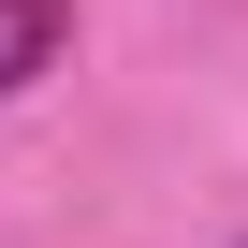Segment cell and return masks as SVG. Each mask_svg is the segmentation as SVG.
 <instances>
[{
    "mask_svg": "<svg viewBox=\"0 0 248 248\" xmlns=\"http://www.w3.org/2000/svg\"><path fill=\"white\" fill-rule=\"evenodd\" d=\"M59 44H73V0H0V88L59 73Z\"/></svg>",
    "mask_w": 248,
    "mask_h": 248,
    "instance_id": "6da1fadb",
    "label": "cell"
}]
</instances>
